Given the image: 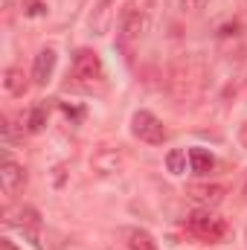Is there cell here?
I'll list each match as a JSON object with an SVG mask.
<instances>
[{
    "label": "cell",
    "instance_id": "cell-2",
    "mask_svg": "<svg viewBox=\"0 0 247 250\" xmlns=\"http://www.w3.org/2000/svg\"><path fill=\"white\" fill-rule=\"evenodd\" d=\"M184 230L189 233V236H195L198 242H206V245L224 242V239L230 236V224H227L221 215L209 212V209H198V212L186 215Z\"/></svg>",
    "mask_w": 247,
    "mask_h": 250
},
{
    "label": "cell",
    "instance_id": "cell-1",
    "mask_svg": "<svg viewBox=\"0 0 247 250\" xmlns=\"http://www.w3.org/2000/svg\"><path fill=\"white\" fill-rule=\"evenodd\" d=\"M206 76H209L206 64L201 59H195V56L181 59L175 64V70H172V79H169V87H172L175 99H181V102L198 99L204 93V87H206Z\"/></svg>",
    "mask_w": 247,
    "mask_h": 250
},
{
    "label": "cell",
    "instance_id": "cell-4",
    "mask_svg": "<svg viewBox=\"0 0 247 250\" xmlns=\"http://www.w3.org/2000/svg\"><path fill=\"white\" fill-rule=\"evenodd\" d=\"M105 76V67L96 50H76L73 56V79H79L82 84H93V82H102Z\"/></svg>",
    "mask_w": 247,
    "mask_h": 250
},
{
    "label": "cell",
    "instance_id": "cell-14",
    "mask_svg": "<svg viewBox=\"0 0 247 250\" xmlns=\"http://www.w3.org/2000/svg\"><path fill=\"white\" fill-rule=\"evenodd\" d=\"M166 166H169V172H172V175H184V172H186V151L172 148V151L166 154Z\"/></svg>",
    "mask_w": 247,
    "mask_h": 250
},
{
    "label": "cell",
    "instance_id": "cell-13",
    "mask_svg": "<svg viewBox=\"0 0 247 250\" xmlns=\"http://www.w3.org/2000/svg\"><path fill=\"white\" fill-rule=\"evenodd\" d=\"M44 125H47V108L44 105H35L32 114H29V120H26V131L29 134H38V131H44Z\"/></svg>",
    "mask_w": 247,
    "mask_h": 250
},
{
    "label": "cell",
    "instance_id": "cell-18",
    "mask_svg": "<svg viewBox=\"0 0 247 250\" xmlns=\"http://www.w3.org/2000/svg\"><path fill=\"white\" fill-rule=\"evenodd\" d=\"M245 195H247V187H245Z\"/></svg>",
    "mask_w": 247,
    "mask_h": 250
},
{
    "label": "cell",
    "instance_id": "cell-6",
    "mask_svg": "<svg viewBox=\"0 0 247 250\" xmlns=\"http://www.w3.org/2000/svg\"><path fill=\"white\" fill-rule=\"evenodd\" d=\"M143 29H145V15L137 6H128L123 15H120V44L128 50L143 35Z\"/></svg>",
    "mask_w": 247,
    "mask_h": 250
},
{
    "label": "cell",
    "instance_id": "cell-7",
    "mask_svg": "<svg viewBox=\"0 0 247 250\" xmlns=\"http://www.w3.org/2000/svg\"><path fill=\"white\" fill-rule=\"evenodd\" d=\"M128 157H125L123 148H102L93 154V169L102 172V175H114V172H123Z\"/></svg>",
    "mask_w": 247,
    "mask_h": 250
},
{
    "label": "cell",
    "instance_id": "cell-5",
    "mask_svg": "<svg viewBox=\"0 0 247 250\" xmlns=\"http://www.w3.org/2000/svg\"><path fill=\"white\" fill-rule=\"evenodd\" d=\"M227 192H230L227 184H189L186 187V198L209 209V207H218L227 198Z\"/></svg>",
    "mask_w": 247,
    "mask_h": 250
},
{
    "label": "cell",
    "instance_id": "cell-12",
    "mask_svg": "<svg viewBox=\"0 0 247 250\" xmlns=\"http://www.w3.org/2000/svg\"><path fill=\"white\" fill-rule=\"evenodd\" d=\"M125 239H128V248L131 250H157L154 239H151L145 230H128Z\"/></svg>",
    "mask_w": 247,
    "mask_h": 250
},
{
    "label": "cell",
    "instance_id": "cell-8",
    "mask_svg": "<svg viewBox=\"0 0 247 250\" xmlns=\"http://www.w3.org/2000/svg\"><path fill=\"white\" fill-rule=\"evenodd\" d=\"M26 184V172H23V166H18L15 160H6L3 163V172H0V187L3 192L12 198V195H18L21 189Z\"/></svg>",
    "mask_w": 247,
    "mask_h": 250
},
{
    "label": "cell",
    "instance_id": "cell-11",
    "mask_svg": "<svg viewBox=\"0 0 247 250\" xmlns=\"http://www.w3.org/2000/svg\"><path fill=\"white\" fill-rule=\"evenodd\" d=\"M3 87L12 93V96H23L26 93V76L21 67H6L3 70Z\"/></svg>",
    "mask_w": 247,
    "mask_h": 250
},
{
    "label": "cell",
    "instance_id": "cell-3",
    "mask_svg": "<svg viewBox=\"0 0 247 250\" xmlns=\"http://www.w3.org/2000/svg\"><path fill=\"white\" fill-rule=\"evenodd\" d=\"M131 131H134L137 140H143V143H148V146H160V143H166V137H169L166 125L160 123L151 111H137V114L131 117Z\"/></svg>",
    "mask_w": 247,
    "mask_h": 250
},
{
    "label": "cell",
    "instance_id": "cell-16",
    "mask_svg": "<svg viewBox=\"0 0 247 250\" xmlns=\"http://www.w3.org/2000/svg\"><path fill=\"white\" fill-rule=\"evenodd\" d=\"M239 140H242V146L247 148V123L242 125V128H239Z\"/></svg>",
    "mask_w": 247,
    "mask_h": 250
},
{
    "label": "cell",
    "instance_id": "cell-15",
    "mask_svg": "<svg viewBox=\"0 0 247 250\" xmlns=\"http://www.w3.org/2000/svg\"><path fill=\"white\" fill-rule=\"evenodd\" d=\"M21 218H23L21 227L29 230V236H32V242H35V230H38V224H41V221H38V212H35L32 207H23V209H21ZM35 245H38V242H35Z\"/></svg>",
    "mask_w": 247,
    "mask_h": 250
},
{
    "label": "cell",
    "instance_id": "cell-9",
    "mask_svg": "<svg viewBox=\"0 0 247 250\" xmlns=\"http://www.w3.org/2000/svg\"><path fill=\"white\" fill-rule=\"evenodd\" d=\"M53 70H56V50H41L38 56H35V67H32V82L35 84H47L50 82V76H53Z\"/></svg>",
    "mask_w": 247,
    "mask_h": 250
},
{
    "label": "cell",
    "instance_id": "cell-10",
    "mask_svg": "<svg viewBox=\"0 0 247 250\" xmlns=\"http://www.w3.org/2000/svg\"><path fill=\"white\" fill-rule=\"evenodd\" d=\"M189 166H192L195 175H209L212 166H215V157H212L206 148L195 146V148H189Z\"/></svg>",
    "mask_w": 247,
    "mask_h": 250
},
{
    "label": "cell",
    "instance_id": "cell-17",
    "mask_svg": "<svg viewBox=\"0 0 247 250\" xmlns=\"http://www.w3.org/2000/svg\"><path fill=\"white\" fill-rule=\"evenodd\" d=\"M3 250H15L12 245H9V239H3Z\"/></svg>",
    "mask_w": 247,
    "mask_h": 250
}]
</instances>
